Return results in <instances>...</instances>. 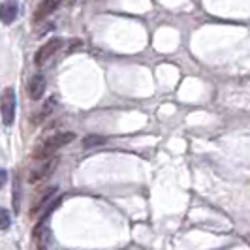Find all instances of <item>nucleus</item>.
Returning a JSON list of instances; mask_svg holds the SVG:
<instances>
[{"label":"nucleus","mask_w":250,"mask_h":250,"mask_svg":"<svg viewBox=\"0 0 250 250\" xmlns=\"http://www.w3.org/2000/svg\"><path fill=\"white\" fill-rule=\"evenodd\" d=\"M74 139H75L74 132H62V134H57V136H53V138L47 139L43 145H40V147L34 150L32 158H36V160H49V158H53V154L61 149V147L68 145V143H72Z\"/></svg>","instance_id":"obj_1"},{"label":"nucleus","mask_w":250,"mask_h":250,"mask_svg":"<svg viewBox=\"0 0 250 250\" xmlns=\"http://www.w3.org/2000/svg\"><path fill=\"white\" fill-rule=\"evenodd\" d=\"M15 105H17L15 90L12 87L6 88L0 98V115H2V123L6 126H12L15 121Z\"/></svg>","instance_id":"obj_2"},{"label":"nucleus","mask_w":250,"mask_h":250,"mask_svg":"<svg viewBox=\"0 0 250 250\" xmlns=\"http://www.w3.org/2000/svg\"><path fill=\"white\" fill-rule=\"evenodd\" d=\"M62 38H59V36H55V38H51L49 42H45L40 49H38L36 53V57H34V64H38V66H43V64L49 61L51 57L57 53V51L62 47Z\"/></svg>","instance_id":"obj_3"},{"label":"nucleus","mask_w":250,"mask_h":250,"mask_svg":"<svg viewBox=\"0 0 250 250\" xmlns=\"http://www.w3.org/2000/svg\"><path fill=\"white\" fill-rule=\"evenodd\" d=\"M57 164H59V158H57V156H53V158H49V160H45L43 166H40L38 169H32V173L28 175V183H30V185H36V183H40L42 179H45L47 175H51L53 169L57 167Z\"/></svg>","instance_id":"obj_4"},{"label":"nucleus","mask_w":250,"mask_h":250,"mask_svg":"<svg viewBox=\"0 0 250 250\" xmlns=\"http://www.w3.org/2000/svg\"><path fill=\"white\" fill-rule=\"evenodd\" d=\"M45 77L42 74H36L30 77V81H28V85H26V92H28V98L30 100H40L42 96H43V92H45Z\"/></svg>","instance_id":"obj_5"},{"label":"nucleus","mask_w":250,"mask_h":250,"mask_svg":"<svg viewBox=\"0 0 250 250\" xmlns=\"http://www.w3.org/2000/svg\"><path fill=\"white\" fill-rule=\"evenodd\" d=\"M17 12H19V4L17 0H6L0 4V21L4 25H12L17 17Z\"/></svg>","instance_id":"obj_6"},{"label":"nucleus","mask_w":250,"mask_h":250,"mask_svg":"<svg viewBox=\"0 0 250 250\" xmlns=\"http://www.w3.org/2000/svg\"><path fill=\"white\" fill-rule=\"evenodd\" d=\"M57 2H59V0H42V2L38 4V8L34 10L32 21H34V23H42L43 19H47L51 13L57 10Z\"/></svg>","instance_id":"obj_7"},{"label":"nucleus","mask_w":250,"mask_h":250,"mask_svg":"<svg viewBox=\"0 0 250 250\" xmlns=\"http://www.w3.org/2000/svg\"><path fill=\"white\" fill-rule=\"evenodd\" d=\"M55 107H57V96H53L51 100H47L42 105V109L38 111L36 117H32V123H42V121H45L51 113L55 111Z\"/></svg>","instance_id":"obj_8"},{"label":"nucleus","mask_w":250,"mask_h":250,"mask_svg":"<svg viewBox=\"0 0 250 250\" xmlns=\"http://www.w3.org/2000/svg\"><path fill=\"white\" fill-rule=\"evenodd\" d=\"M55 192H57V187H51L49 190H45V192H43V194L40 196V200L36 201V205H34V207L30 209V216H34V214L40 213V209H42V207H43V205H45V203H47V201L51 200V196H53Z\"/></svg>","instance_id":"obj_9"},{"label":"nucleus","mask_w":250,"mask_h":250,"mask_svg":"<svg viewBox=\"0 0 250 250\" xmlns=\"http://www.w3.org/2000/svg\"><path fill=\"white\" fill-rule=\"evenodd\" d=\"M107 139L104 138V136H87V138L83 139V147L85 149H90V147H98V145H104Z\"/></svg>","instance_id":"obj_10"},{"label":"nucleus","mask_w":250,"mask_h":250,"mask_svg":"<svg viewBox=\"0 0 250 250\" xmlns=\"http://www.w3.org/2000/svg\"><path fill=\"white\" fill-rule=\"evenodd\" d=\"M10 226H12V214L4 207H0V229H8Z\"/></svg>","instance_id":"obj_11"},{"label":"nucleus","mask_w":250,"mask_h":250,"mask_svg":"<svg viewBox=\"0 0 250 250\" xmlns=\"http://www.w3.org/2000/svg\"><path fill=\"white\" fill-rule=\"evenodd\" d=\"M6 181H8V171L6 169H0V188L6 185Z\"/></svg>","instance_id":"obj_12"}]
</instances>
